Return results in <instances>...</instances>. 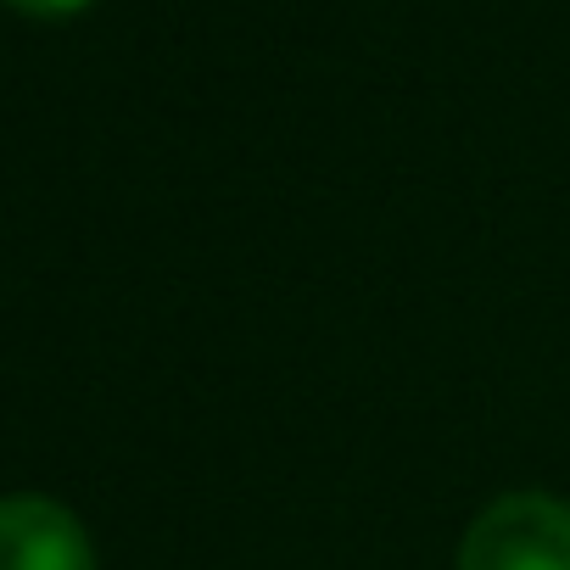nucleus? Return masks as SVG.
Returning a JSON list of instances; mask_svg holds the SVG:
<instances>
[{
	"instance_id": "f257e3e1",
	"label": "nucleus",
	"mask_w": 570,
	"mask_h": 570,
	"mask_svg": "<svg viewBox=\"0 0 570 570\" xmlns=\"http://www.w3.org/2000/svg\"><path fill=\"white\" fill-rule=\"evenodd\" d=\"M459 570H570V503L548 492L492 498L459 542Z\"/></svg>"
},
{
	"instance_id": "f03ea898",
	"label": "nucleus",
	"mask_w": 570,
	"mask_h": 570,
	"mask_svg": "<svg viewBox=\"0 0 570 570\" xmlns=\"http://www.w3.org/2000/svg\"><path fill=\"white\" fill-rule=\"evenodd\" d=\"M0 570H96L90 531L40 492L0 498Z\"/></svg>"
},
{
	"instance_id": "7ed1b4c3",
	"label": "nucleus",
	"mask_w": 570,
	"mask_h": 570,
	"mask_svg": "<svg viewBox=\"0 0 570 570\" xmlns=\"http://www.w3.org/2000/svg\"><path fill=\"white\" fill-rule=\"evenodd\" d=\"M12 12H23V18H73V12H85L90 0H7Z\"/></svg>"
}]
</instances>
